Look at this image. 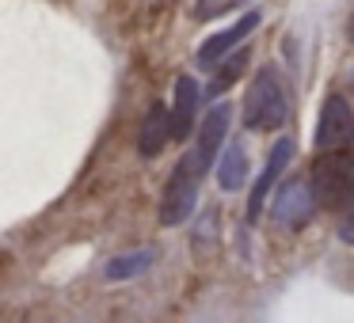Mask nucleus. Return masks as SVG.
I'll return each mask as SVG.
<instances>
[{"mask_svg":"<svg viewBox=\"0 0 354 323\" xmlns=\"http://www.w3.org/2000/svg\"><path fill=\"white\" fill-rule=\"evenodd\" d=\"M286 118H290V92H286V84H282L274 65H267V69H259L255 80L248 84L244 126L255 133H267V130L286 126Z\"/></svg>","mask_w":354,"mask_h":323,"instance_id":"1","label":"nucleus"},{"mask_svg":"<svg viewBox=\"0 0 354 323\" xmlns=\"http://www.w3.org/2000/svg\"><path fill=\"white\" fill-rule=\"evenodd\" d=\"M206 171H209V164L202 160L194 148L176 164L168 186H164V198H160V224L176 228V224L191 221L194 206H198V186H202V175H206Z\"/></svg>","mask_w":354,"mask_h":323,"instance_id":"2","label":"nucleus"},{"mask_svg":"<svg viewBox=\"0 0 354 323\" xmlns=\"http://www.w3.org/2000/svg\"><path fill=\"white\" fill-rule=\"evenodd\" d=\"M308 179H313L316 198H320L324 209H335V213L354 209V156L346 153V148H328V153H320Z\"/></svg>","mask_w":354,"mask_h":323,"instance_id":"3","label":"nucleus"},{"mask_svg":"<svg viewBox=\"0 0 354 323\" xmlns=\"http://www.w3.org/2000/svg\"><path fill=\"white\" fill-rule=\"evenodd\" d=\"M316 206H320V198H316L313 179H290V183L278 186L274 202H270V213H274V224L297 232L313 221Z\"/></svg>","mask_w":354,"mask_h":323,"instance_id":"4","label":"nucleus"},{"mask_svg":"<svg viewBox=\"0 0 354 323\" xmlns=\"http://www.w3.org/2000/svg\"><path fill=\"white\" fill-rule=\"evenodd\" d=\"M354 145V107L343 95L331 92L320 107V122H316V148H351Z\"/></svg>","mask_w":354,"mask_h":323,"instance_id":"5","label":"nucleus"},{"mask_svg":"<svg viewBox=\"0 0 354 323\" xmlns=\"http://www.w3.org/2000/svg\"><path fill=\"white\" fill-rule=\"evenodd\" d=\"M293 160V141L290 137H282L274 148H270V156H267V164H263V171H259V179L252 183V194H248V217H259L263 213V202H267V194L274 190V183H278V175L286 171V164Z\"/></svg>","mask_w":354,"mask_h":323,"instance_id":"6","label":"nucleus"},{"mask_svg":"<svg viewBox=\"0 0 354 323\" xmlns=\"http://www.w3.org/2000/svg\"><path fill=\"white\" fill-rule=\"evenodd\" d=\"M259 23H263L259 12H248V16H244V19H236L232 27H225V31L209 35V39L198 46V65H206V69H209V65H217L221 57H229V50L236 46V42H244Z\"/></svg>","mask_w":354,"mask_h":323,"instance_id":"7","label":"nucleus"},{"mask_svg":"<svg viewBox=\"0 0 354 323\" xmlns=\"http://www.w3.org/2000/svg\"><path fill=\"white\" fill-rule=\"evenodd\" d=\"M171 137H176V130H171V107L153 103L145 122H141V133H138V153L145 156V160H156Z\"/></svg>","mask_w":354,"mask_h":323,"instance_id":"8","label":"nucleus"},{"mask_svg":"<svg viewBox=\"0 0 354 323\" xmlns=\"http://www.w3.org/2000/svg\"><path fill=\"white\" fill-rule=\"evenodd\" d=\"M198 84H194V77H179L176 80V99H171V130H176V137H191L194 133V118H198Z\"/></svg>","mask_w":354,"mask_h":323,"instance_id":"9","label":"nucleus"},{"mask_svg":"<svg viewBox=\"0 0 354 323\" xmlns=\"http://www.w3.org/2000/svg\"><path fill=\"white\" fill-rule=\"evenodd\" d=\"M229 126H232V107H229V103H217V107H209V115L198 122L194 153H198L206 164H214V153L221 148V141H225V133H229Z\"/></svg>","mask_w":354,"mask_h":323,"instance_id":"10","label":"nucleus"},{"mask_svg":"<svg viewBox=\"0 0 354 323\" xmlns=\"http://www.w3.org/2000/svg\"><path fill=\"white\" fill-rule=\"evenodd\" d=\"M248 171H252V160H248L244 141H232L221 153V160H217V183H221V190H244Z\"/></svg>","mask_w":354,"mask_h":323,"instance_id":"11","label":"nucleus"},{"mask_svg":"<svg viewBox=\"0 0 354 323\" xmlns=\"http://www.w3.org/2000/svg\"><path fill=\"white\" fill-rule=\"evenodd\" d=\"M153 259L156 255L149 251H130V255H118V259H111L107 262V270H103V274H107V282H130V277H138V274H145L149 266H153Z\"/></svg>","mask_w":354,"mask_h":323,"instance_id":"12","label":"nucleus"},{"mask_svg":"<svg viewBox=\"0 0 354 323\" xmlns=\"http://www.w3.org/2000/svg\"><path fill=\"white\" fill-rule=\"evenodd\" d=\"M244 65H248V50H236V54H229L225 61H217V77L209 80V99L221 95L229 84H236V77L244 72Z\"/></svg>","mask_w":354,"mask_h":323,"instance_id":"13","label":"nucleus"},{"mask_svg":"<svg viewBox=\"0 0 354 323\" xmlns=\"http://www.w3.org/2000/svg\"><path fill=\"white\" fill-rule=\"evenodd\" d=\"M240 4H244V0H198L194 16H198V19H217V16H225V12L240 8Z\"/></svg>","mask_w":354,"mask_h":323,"instance_id":"14","label":"nucleus"},{"mask_svg":"<svg viewBox=\"0 0 354 323\" xmlns=\"http://www.w3.org/2000/svg\"><path fill=\"white\" fill-rule=\"evenodd\" d=\"M339 239L354 247V209H346V213H343V221H339Z\"/></svg>","mask_w":354,"mask_h":323,"instance_id":"15","label":"nucleus"},{"mask_svg":"<svg viewBox=\"0 0 354 323\" xmlns=\"http://www.w3.org/2000/svg\"><path fill=\"white\" fill-rule=\"evenodd\" d=\"M351 72H354V69H351Z\"/></svg>","mask_w":354,"mask_h":323,"instance_id":"16","label":"nucleus"}]
</instances>
